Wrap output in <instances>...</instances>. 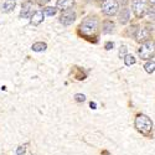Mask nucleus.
Wrapping results in <instances>:
<instances>
[{"mask_svg":"<svg viewBox=\"0 0 155 155\" xmlns=\"http://www.w3.org/2000/svg\"><path fill=\"white\" fill-rule=\"evenodd\" d=\"M135 128L137 130L140 132L143 135H150V132L153 129V122L150 120L149 117L144 114H139L138 117L135 118Z\"/></svg>","mask_w":155,"mask_h":155,"instance_id":"1","label":"nucleus"},{"mask_svg":"<svg viewBox=\"0 0 155 155\" xmlns=\"http://www.w3.org/2000/svg\"><path fill=\"white\" fill-rule=\"evenodd\" d=\"M139 56L143 60H149L151 57H154L155 55V42L153 41H147L144 44H141L140 48L138 50Z\"/></svg>","mask_w":155,"mask_h":155,"instance_id":"2","label":"nucleus"},{"mask_svg":"<svg viewBox=\"0 0 155 155\" xmlns=\"http://www.w3.org/2000/svg\"><path fill=\"white\" fill-rule=\"evenodd\" d=\"M132 9H133L134 14L138 18L144 16L148 12V9H149L148 2H147V0H133V2H132Z\"/></svg>","mask_w":155,"mask_h":155,"instance_id":"3","label":"nucleus"},{"mask_svg":"<svg viewBox=\"0 0 155 155\" xmlns=\"http://www.w3.org/2000/svg\"><path fill=\"white\" fill-rule=\"evenodd\" d=\"M119 9V5H118V2L117 0H104L102 3V11L104 12L106 15H115L117 11Z\"/></svg>","mask_w":155,"mask_h":155,"instance_id":"4","label":"nucleus"},{"mask_svg":"<svg viewBox=\"0 0 155 155\" xmlns=\"http://www.w3.org/2000/svg\"><path fill=\"white\" fill-rule=\"evenodd\" d=\"M81 31L84 34H92L97 30L98 28V21L94 18H87L82 24H81Z\"/></svg>","mask_w":155,"mask_h":155,"instance_id":"5","label":"nucleus"},{"mask_svg":"<svg viewBox=\"0 0 155 155\" xmlns=\"http://www.w3.org/2000/svg\"><path fill=\"white\" fill-rule=\"evenodd\" d=\"M76 19V14L74 11L72 10H67V11H63L61 16H60V22L63 25H71Z\"/></svg>","mask_w":155,"mask_h":155,"instance_id":"6","label":"nucleus"},{"mask_svg":"<svg viewBox=\"0 0 155 155\" xmlns=\"http://www.w3.org/2000/svg\"><path fill=\"white\" fill-rule=\"evenodd\" d=\"M21 18H25V19H31V16L34 15V5L32 3L30 2H26L22 8H21V12H20Z\"/></svg>","mask_w":155,"mask_h":155,"instance_id":"7","label":"nucleus"},{"mask_svg":"<svg viewBox=\"0 0 155 155\" xmlns=\"http://www.w3.org/2000/svg\"><path fill=\"white\" fill-rule=\"evenodd\" d=\"M150 37V31L148 29H139L135 34V38H137V41L141 42V41H145Z\"/></svg>","mask_w":155,"mask_h":155,"instance_id":"8","label":"nucleus"},{"mask_svg":"<svg viewBox=\"0 0 155 155\" xmlns=\"http://www.w3.org/2000/svg\"><path fill=\"white\" fill-rule=\"evenodd\" d=\"M73 4H74V0H58L56 5L61 11H67L73 6Z\"/></svg>","mask_w":155,"mask_h":155,"instance_id":"9","label":"nucleus"},{"mask_svg":"<svg viewBox=\"0 0 155 155\" xmlns=\"http://www.w3.org/2000/svg\"><path fill=\"white\" fill-rule=\"evenodd\" d=\"M44 11L42 10H37V11H35L34 12V15L31 16V24L32 25H35V26H36V25H40L42 21H44Z\"/></svg>","mask_w":155,"mask_h":155,"instance_id":"10","label":"nucleus"},{"mask_svg":"<svg viewBox=\"0 0 155 155\" xmlns=\"http://www.w3.org/2000/svg\"><path fill=\"white\" fill-rule=\"evenodd\" d=\"M129 18H130V11H129V9H122L120 14H119V21L122 24H127L129 21Z\"/></svg>","mask_w":155,"mask_h":155,"instance_id":"11","label":"nucleus"},{"mask_svg":"<svg viewBox=\"0 0 155 155\" xmlns=\"http://www.w3.org/2000/svg\"><path fill=\"white\" fill-rule=\"evenodd\" d=\"M31 48H32L34 51H36V52H41V51H45V50L47 48V45H46L45 42H36V44L32 45Z\"/></svg>","mask_w":155,"mask_h":155,"instance_id":"12","label":"nucleus"},{"mask_svg":"<svg viewBox=\"0 0 155 155\" xmlns=\"http://www.w3.org/2000/svg\"><path fill=\"white\" fill-rule=\"evenodd\" d=\"M14 8H15V2H6V3H4V5H3V11L4 12H10L11 10H14Z\"/></svg>","mask_w":155,"mask_h":155,"instance_id":"13","label":"nucleus"},{"mask_svg":"<svg viewBox=\"0 0 155 155\" xmlns=\"http://www.w3.org/2000/svg\"><path fill=\"white\" fill-rule=\"evenodd\" d=\"M144 68L148 73H153L155 71V61H149L144 64Z\"/></svg>","mask_w":155,"mask_h":155,"instance_id":"14","label":"nucleus"},{"mask_svg":"<svg viewBox=\"0 0 155 155\" xmlns=\"http://www.w3.org/2000/svg\"><path fill=\"white\" fill-rule=\"evenodd\" d=\"M113 29H114V24L112 21H106L104 22V30H103V32H104V34H109V32L113 31Z\"/></svg>","mask_w":155,"mask_h":155,"instance_id":"15","label":"nucleus"},{"mask_svg":"<svg viewBox=\"0 0 155 155\" xmlns=\"http://www.w3.org/2000/svg\"><path fill=\"white\" fill-rule=\"evenodd\" d=\"M124 63L127 64V66H132V64L135 63V57L133 55H127L124 57Z\"/></svg>","mask_w":155,"mask_h":155,"instance_id":"16","label":"nucleus"},{"mask_svg":"<svg viewBox=\"0 0 155 155\" xmlns=\"http://www.w3.org/2000/svg\"><path fill=\"white\" fill-rule=\"evenodd\" d=\"M148 18H149V20H153V21H155V5H151V6H149V9H148Z\"/></svg>","mask_w":155,"mask_h":155,"instance_id":"17","label":"nucleus"},{"mask_svg":"<svg viewBox=\"0 0 155 155\" xmlns=\"http://www.w3.org/2000/svg\"><path fill=\"white\" fill-rule=\"evenodd\" d=\"M44 14L47 16H54L56 14V9L55 8H46V9H44Z\"/></svg>","mask_w":155,"mask_h":155,"instance_id":"18","label":"nucleus"},{"mask_svg":"<svg viewBox=\"0 0 155 155\" xmlns=\"http://www.w3.org/2000/svg\"><path fill=\"white\" fill-rule=\"evenodd\" d=\"M125 56H127V46H122L120 50H119V57L124 58Z\"/></svg>","mask_w":155,"mask_h":155,"instance_id":"19","label":"nucleus"},{"mask_svg":"<svg viewBox=\"0 0 155 155\" xmlns=\"http://www.w3.org/2000/svg\"><path fill=\"white\" fill-rule=\"evenodd\" d=\"M74 99H76L77 102H84L86 96H84V94H81V93H77V94L74 96Z\"/></svg>","mask_w":155,"mask_h":155,"instance_id":"20","label":"nucleus"},{"mask_svg":"<svg viewBox=\"0 0 155 155\" xmlns=\"http://www.w3.org/2000/svg\"><path fill=\"white\" fill-rule=\"evenodd\" d=\"M25 153V147H19L18 150H16V154L18 155H22Z\"/></svg>","mask_w":155,"mask_h":155,"instance_id":"21","label":"nucleus"},{"mask_svg":"<svg viewBox=\"0 0 155 155\" xmlns=\"http://www.w3.org/2000/svg\"><path fill=\"white\" fill-rule=\"evenodd\" d=\"M50 0H37V3L40 4V5H44V4H46V3H48Z\"/></svg>","mask_w":155,"mask_h":155,"instance_id":"22","label":"nucleus"},{"mask_svg":"<svg viewBox=\"0 0 155 155\" xmlns=\"http://www.w3.org/2000/svg\"><path fill=\"white\" fill-rule=\"evenodd\" d=\"M110 47H113V44H112V42H108V44L106 45V48H107V50H110Z\"/></svg>","mask_w":155,"mask_h":155,"instance_id":"23","label":"nucleus"},{"mask_svg":"<svg viewBox=\"0 0 155 155\" xmlns=\"http://www.w3.org/2000/svg\"><path fill=\"white\" fill-rule=\"evenodd\" d=\"M89 106H91V108H92V109H96V103H94V102H93V103L91 102V104H89Z\"/></svg>","mask_w":155,"mask_h":155,"instance_id":"24","label":"nucleus"},{"mask_svg":"<svg viewBox=\"0 0 155 155\" xmlns=\"http://www.w3.org/2000/svg\"><path fill=\"white\" fill-rule=\"evenodd\" d=\"M150 3H151L153 5H155V0H150Z\"/></svg>","mask_w":155,"mask_h":155,"instance_id":"25","label":"nucleus"},{"mask_svg":"<svg viewBox=\"0 0 155 155\" xmlns=\"http://www.w3.org/2000/svg\"><path fill=\"white\" fill-rule=\"evenodd\" d=\"M11 2H15V0H11Z\"/></svg>","mask_w":155,"mask_h":155,"instance_id":"26","label":"nucleus"}]
</instances>
